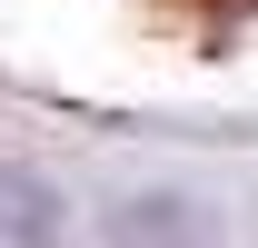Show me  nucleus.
I'll return each instance as SVG.
<instances>
[{
    "label": "nucleus",
    "mask_w": 258,
    "mask_h": 248,
    "mask_svg": "<svg viewBox=\"0 0 258 248\" xmlns=\"http://www.w3.org/2000/svg\"><path fill=\"white\" fill-rule=\"evenodd\" d=\"M60 238V199L30 169H0V248H50Z\"/></svg>",
    "instance_id": "obj_1"
},
{
    "label": "nucleus",
    "mask_w": 258,
    "mask_h": 248,
    "mask_svg": "<svg viewBox=\"0 0 258 248\" xmlns=\"http://www.w3.org/2000/svg\"><path fill=\"white\" fill-rule=\"evenodd\" d=\"M109 248H209V228L189 218V199H139V209L109 228Z\"/></svg>",
    "instance_id": "obj_2"
}]
</instances>
